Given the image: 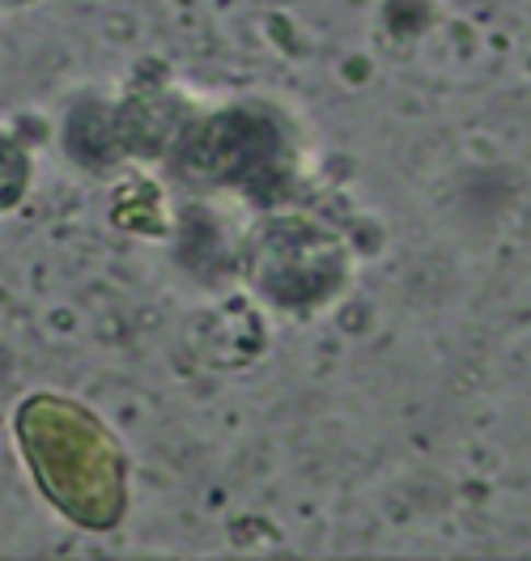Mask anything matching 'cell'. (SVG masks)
I'll return each instance as SVG.
<instances>
[{
	"label": "cell",
	"mask_w": 531,
	"mask_h": 561,
	"mask_svg": "<svg viewBox=\"0 0 531 561\" xmlns=\"http://www.w3.org/2000/svg\"><path fill=\"white\" fill-rule=\"evenodd\" d=\"M22 459L38 493L77 527L106 531L124 515V451L90 409L60 396H31L18 409Z\"/></svg>",
	"instance_id": "6da1fadb"
},
{
	"label": "cell",
	"mask_w": 531,
	"mask_h": 561,
	"mask_svg": "<svg viewBox=\"0 0 531 561\" xmlns=\"http://www.w3.org/2000/svg\"><path fill=\"white\" fill-rule=\"evenodd\" d=\"M255 289L277 307H315L345 280V251L307 217H273L247 247Z\"/></svg>",
	"instance_id": "7a4b0ae2"
},
{
	"label": "cell",
	"mask_w": 531,
	"mask_h": 561,
	"mask_svg": "<svg viewBox=\"0 0 531 561\" xmlns=\"http://www.w3.org/2000/svg\"><path fill=\"white\" fill-rule=\"evenodd\" d=\"M277 128L264 115L234 106L192 128L178 162L196 183H247V175L277 158Z\"/></svg>",
	"instance_id": "3957f363"
},
{
	"label": "cell",
	"mask_w": 531,
	"mask_h": 561,
	"mask_svg": "<svg viewBox=\"0 0 531 561\" xmlns=\"http://www.w3.org/2000/svg\"><path fill=\"white\" fill-rule=\"evenodd\" d=\"M111 209H115V221H119L124 230H137V226H149L145 234H162V230H166L162 192H158L149 179H124V183L115 187ZM137 234H141V230H137Z\"/></svg>",
	"instance_id": "277c9868"
},
{
	"label": "cell",
	"mask_w": 531,
	"mask_h": 561,
	"mask_svg": "<svg viewBox=\"0 0 531 561\" xmlns=\"http://www.w3.org/2000/svg\"><path fill=\"white\" fill-rule=\"evenodd\" d=\"M111 145H119L115 111H99V106H81V111H72V119H69V153L72 158L99 167L103 158L115 153Z\"/></svg>",
	"instance_id": "5b68a950"
},
{
	"label": "cell",
	"mask_w": 531,
	"mask_h": 561,
	"mask_svg": "<svg viewBox=\"0 0 531 561\" xmlns=\"http://www.w3.org/2000/svg\"><path fill=\"white\" fill-rule=\"evenodd\" d=\"M26 187H31V153L9 128H0V213L18 209Z\"/></svg>",
	"instance_id": "8992f818"
}]
</instances>
